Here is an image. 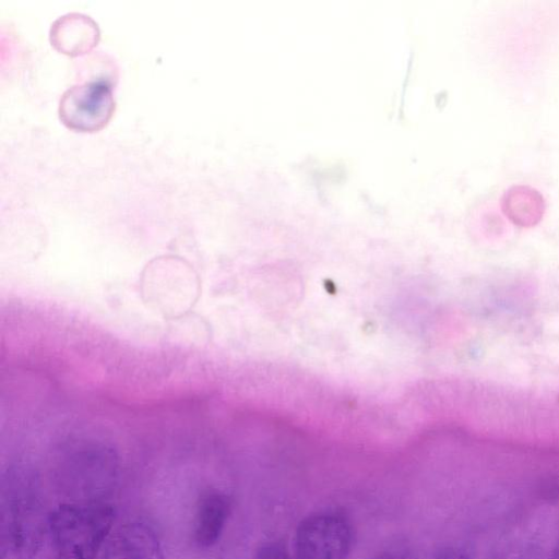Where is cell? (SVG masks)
Listing matches in <instances>:
<instances>
[{"label":"cell","instance_id":"1","mask_svg":"<svg viewBox=\"0 0 559 559\" xmlns=\"http://www.w3.org/2000/svg\"><path fill=\"white\" fill-rule=\"evenodd\" d=\"M3 522L13 559H52L50 513L33 471L11 467L2 481Z\"/></svg>","mask_w":559,"mask_h":559},{"label":"cell","instance_id":"2","mask_svg":"<svg viewBox=\"0 0 559 559\" xmlns=\"http://www.w3.org/2000/svg\"><path fill=\"white\" fill-rule=\"evenodd\" d=\"M59 452L57 480L74 502H103L119 476V455L106 440L75 435Z\"/></svg>","mask_w":559,"mask_h":559},{"label":"cell","instance_id":"3","mask_svg":"<svg viewBox=\"0 0 559 559\" xmlns=\"http://www.w3.org/2000/svg\"><path fill=\"white\" fill-rule=\"evenodd\" d=\"M115 509L106 502H68L50 512L52 559H95L111 534Z\"/></svg>","mask_w":559,"mask_h":559},{"label":"cell","instance_id":"4","mask_svg":"<svg viewBox=\"0 0 559 559\" xmlns=\"http://www.w3.org/2000/svg\"><path fill=\"white\" fill-rule=\"evenodd\" d=\"M352 546V524L336 511L306 516L294 535L295 559H346Z\"/></svg>","mask_w":559,"mask_h":559},{"label":"cell","instance_id":"5","mask_svg":"<svg viewBox=\"0 0 559 559\" xmlns=\"http://www.w3.org/2000/svg\"><path fill=\"white\" fill-rule=\"evenodd\" d=\"M116 103L111 86L104 81H88L67 90L59 103V118L76 132H97L111 119Z\"/></svg>","mask_w":559,"mask_h":559},{"label":"cell","instance_id":"6","mask_svg":"<svg viewBox=\"0 0 559 559\" xmlns=\"http://www.w3.org/2000/svg\"><path fill=\"white\" fill-rule=\"evenodd\" d=\"M102 559H165L155 531L143 522H128L108 537Z\"/></svg>","mask_w":559,"mask_h":559},{"label":"cell","instance_id":"7","mask_svg":"<svg viewBox=\"0 0 559 559\" xmlns=\"http://www.w3.org/2000/svg\"><path fill=\"white\" fill-rule=\"evenodd\" d=\"M230 514V500L219 490H207L197 503L193 539L199 547L214 546L222 537Z\"/></svg>","mask_w":559,"mask_h":559},{"label":"cell","instance_id":"8","mask_svg":"<svg viewBox=\"0 0 559 559\" xmlns=\"http://www.w3.org/2000/svg\"><path fill=\"white\" fill-rule=\"evenodd\" d=\"M99 40V28L87 15L69 13L59 17L50 28L51 45L60 52L80 56L93 49Z\"/></svg>","mask_w":559,"mask_h":559},{"label":"cell","instance_id":"9","mask_svg":"<svg viewBox=\"0 0 559 559\" xmlns=\"http://www.w3.org/2000/svg\"><path fill=\"white\" fill-rule=\"evenodd\" d=\"M255 559H292L287 550L277 543L263 545L257 554Z\"/></svg>","mask_w":559,"mask_h":559},{"label":"cell","instance_id":"10","mask_svg":"<svg viewBox=\"0 0 559 559\" xmlns=\"http://www.w3.org/2000/svg\"><path fill=\"white\" fill-rule=\"evenodd\" d=\"M432 559H468L464 554L454 550L447 549L438 552Z\"/></svg>","mask_w":559,"mask_h":559},{"label":"cell","instance_id":"11","mask_svg":"<svg viewBox=\"0 0 559 559\" xmlns=\"http://www.w3.org/2000/svg\"><path fill=\"white\" fill-rule=\"evenodd\" d=\"M549 559H559V546L552 551Z\"/></svg>","mask_w":559,"mask_h":559},{"label":"cell","instance_id":"12","mask_svg":"<svg viewBox=\"0 0 559 559\" xmlns=\"http://www.w3.org/2000/svg\"><path fill=\"white\" fill-rule=\"evenodd\" d=\"M379 559H404V558H401V557H397V556H394V555H385Z\"/></svg>","mask_w":559,"mask_h":559}]
</instances>
